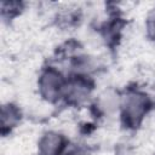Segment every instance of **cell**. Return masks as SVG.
Segmentation results:
<instances>
[{"instance_id":"6da1fadb","label":"cell","mask_w":155,"mask_h":155,"mask_svg":"<svg viewBox=\"0 0 155 155\" xmlns=\"http://www.w3.org/2000/svg\"><path fill=\"white\" fill-rule=\"evenodd\" d=\"M148 28H149L150 31L155 33V8H154V11L150 13V16L148 18Z\"/></svg>"}]
</instances>
